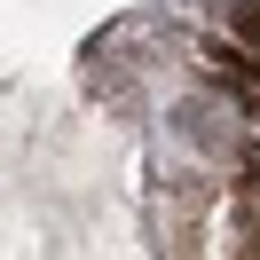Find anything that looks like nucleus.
Returning a JSON list of instances; mask_svg holds the SVG:
<instances>
[{"mask_svg":"<svg viewBox=\"0 0 260 260\" xmlns=\"http://www.w3.org/2000/svg\"><path fill=\"white\" fill-rule=\"evenodd\" d=\"M205 71H213V79L229 87V95L260 103V79H252V63H237V48H229V40H213V48H205Z\"/></svg>","mask_w":260,"mask_h":260,"instance_id":"obj_1","label":"nucleus"},{"mask_svg":"<svg viewBox=\"0 0 260 260\" xmlns=\"http://www.w3.org/2000/svg\"><path fill=\"white\" fill-rule=\"evenodd\" d=\"M252 181H260V150H252Z\"/></svg>","mask_w":260,"mask_h":260,"instance_id":"obj_2","label":"nucleus"}]
</instances>
